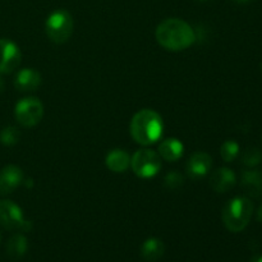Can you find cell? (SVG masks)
<instances>
[{
	"label": "cell",
	"mask_w": 262,
	"mask_h": 262,
	"mask_svg": "<svg viewBox=\"0 0 262 262\" xmlns=\"http://www.w3.org/2000/svg\"><path fill=\"white\" fill-rule=\"evenodd\" d=\"M4 86H5L4 81H3V78H2V77H0V94H2V92L4 91Z\"/></svg>",
	"instance_id": "cb8c5ba5"
},
{
	"label": "cell",
	"mask_w": 262,
	"mask_h": 262,
	"mask_svg": "<svg viewBox=\"0 0 262 262\" xmlns=\"http://www.w3.org/2000/svg\"><path fill=\"white\" fill-rule=\"evenodd\" d=\"M14 114L15 119L22 127H35L42 119L43 106L36 97H26L15 105Z\"/></svg>",
	"instance_id": "52a82bcc"
},
{
	"label": "cell",
	"mask_w": 262,
	"mask_h": 262,
	"mask_svg": "<svg viewBox=\"0 0 262 262\" xmlns=\"http://www.w3.org/2000/svg\"><path fill=\"white\" fill-rule=\"evenodd\" d=\"M253 214V204L247 197H234L225 204L222 219L225 228L232 233L246 229Z\"/></svg>",
	"instance_id": "3957f363"
},
{
	"label": "cell",
	"mask_w": 262,
	"mask_h": 262,
	"mask_svg": "<svg viewBox=\"0 0 262 262\" xmlns=\"http://www.w3.org/2000/svg\"><path fill=\"white\" fill-rule=\"evenodd\" d=\"M20 54L17 43L8 38H0V73L9 74L19 66Z\"/></svg>",
	"instance_id": "ba28073f"
},
{
	"label": "cell",
	"mask_w": 262,
	"mask_h": 262,
	"mask_svg": "<svg viewBox=\"0 0 262 262\" xmlns=\"http://www.w3.org/2000/svg\"><path fill=\"white\" fill-rule=\"evenodd\" d=\"M220 154H222L223 160L227 163H232L237 159L238 154H239V145L235 141L228 140L220 147Z\"/></svg>",
	"instance_id": "ac0fdd59"
},
{
	"label": "cell",
	"mask_w": 262,
	"mask_h": 262,
	"mask_svg": "<svg viewBox=\"0 0 262 262\" xmlns=\"http://www.w3.org/2000/svg\"><path fill=\"white\" fill-rule=\"evenodd\" d=\"M130 166L140 178H152L160 171L161 158L155 151L143 148L136 151L135 155L130 158Z\"/></svg>",
	"instance_id": "5b68a950"
},
{
	"label": "cell",
	"mask_w": 262,
	"mask_h": 262,
	"mask_svg": "<svg viewBox=\"0 0 262 262\" xmlns=\"http://www.w3.org/2000/svg\"><path fill=\"white\" fill-rule=\"evenodd\" d=\"M41 84V74L33 68L20 69L14 79V87L19 91H35Z\"/></svg>",
	"instance_id": "7c38bea8"
},
{
	"label": "cell",
	"mask_w": 262,
	"mask_h": 262,
	"mask_svg": "<svg viewBox=\"0 0 262 262\" xmlns=\"http://www.w3.org/2000/svg\"><path fill=\"white\" fill-rule=\"evenodd\" d=\"M250 262H262V255L255 256V257H253V258H251Z\"/></svg>",
	"instance_id": "7402d4cb"
},
{
	"label": "cell",
	"mask_w": 262,
	"mask_h": 262,
	"mask_svg": "<svg viewBox=\"0 0 262 262\" xmlns=\"http://www.w3.org/2000/svg\"><path fill=\"white\" fill-rule=\"evenodd\" d=\"M241 186L251 197L262 196V173L258 170H245L241 177Z\"/></svg>",
	"instance_id": "4fadbf2b"
},
{
	"label": "cell",
	"mask_w": 262,
	"mask_h": 262,
	"mask_svg": "<svg viewBox=\"0 0 262 262\" xmlns=\"http://www.w3.org/2000/svg\"><path fill=\"white\" fill-rule=\"evenodd\" d=\"M0 224L8 230L30 232L32 229V223L26 219L22 209L9 200L0 201Z\"/></svg>",
	"instance_id": "8992f818"
},
{
	"label": "cell",
	"mask_w": 262,
	"mask_h": 262,
	"mask_svg": "<svg viewBox=\"0 0 262 262\" xmlns=\"http://www.w3.org/2000/svg\"><path fill=\"white\" fill-rule=\"evenodd\" d=\"M164 252H165V246L158 238H148L141 246V256L145 261L155 262L160 260Z\"/></svg>",
	"instance_id": "2e32d148"
},
{
	"label": "cell",
	"mask_w": 262,
	"mask_h": 262,
	"mask_svg": "<svg viewBox=\"0 0 262 262\" xmlns=\"http://www.w3.org/2000/svg\"><path fill=\"white\" fill-rule=\"evenodd\" d=\"M212 168V159L209 154L194 152L187 163V174L192 179H201L210 173Z\"/></svg>",
	"instance_id": "9c48e42d"
},
{
	"label": "cell",
	"mask_w": 262,
	"mask_h": 262,
	"mask_svg": "<svg viewBox=\"0 0 262 262\" xmlns=\"http://www.w3.org/2000/svg\"><path fill=\"white\" fill-rule=\"evenodd\" d=\"M19 130H18V128L13 127V125H8V127H5L0 132V142H2V145L8 146V147L17 145L18 141H19Z\"/></svg>",
	"instance_id": "d6986e66"
},
{
	"label": "cell",
	"mask_w": 262,
	"mask_h": 262,
	"mask_svg": "<svg viewBox=\"0 0 262 262\" xmlns=\"http://www.w3.org/2000/svg\"><path fill=\"white\" fill-rule=\"evenodd\" d=\"M28 248L27 238L23 234H14L7 243V253L13 260H19L26 255Z\"/></svg>",
	"instance_id": "e0dca14e"
},
{
	"label": "cell",
	"mask_w": 262,
	"mask_h": 262,
	"mask_svg": "<svg viewBox=\"0 0 262 262\" xmlns=\"http://www.w3.org/2000/svg\"><path fill=\"white\" fill-rule=\"evenodd\" d=\"M105 164L114 173H124L130 166V156L127 151L114 148L106 155Z\"/></svg>",
	"instance_id": "9a60e30c"
},
{
	"label": "cell",
	"mask_w": 262,
	"mask_h": 262,
	"mask_svg": "<svg viewBox=\"0 0 262 262\" xmlns=\"http://www.w3.org/2000/svg\"><path fill=\"white\" fill-rule=\"evenodd\" d=\"M242 161L248 168H255V166L262 163V152L256 147L247 148L245 154H243Z\"/></svg>",
	"instance_id": "ffe728a7"
},
{
	"label": "cell",
	"mask_w": 262,
	"mask_h": 262,
	"mask_svg": "<svg viewBox=\"0 0 262 262\" xmlns=\"http://www.w3.org/2000/svg\"><path fill=\"white\" fill-rule=\"evenodd\" d=\"M23 183L22 169L15 165H8L0 170V196L12 193Z\"/></svg>",
	"instance_id": "30bf717a"
},
{
	"label": "cell",
	"mask_w": 262,
	"mask_h": 262,
	"mask_svg": "<svg viewBox=\"0 0 262 262\" xmlns=\"http://www.w3.org/2000/svg\"><path fill=\"white\" fill-rule=\"evenodd\" d=\"M233 2H235V3H239V4H245V3H248V2H251V0H233Z\"/></svg>",
	"instance_id": "d4e9b609"
},
{
	"label": "cell",
	"mask_w": 262,
	"mask_h": 262,
	"mask_svg": "<svg viewBox=\"0 0 262 262\" xmlns=\"http://www.w3.org/2000/svg\"><path fill=\"white\" fill-rule=\"evenodd\" d=\"M163 118L155 110H140L130 120V136L136 142L142 146H150L158 142L163 136Z\"/></svg>",
	"instance_id": "7a4b0ae2"
},
{
	"label": "cell",
	"mask_w": 262,
	"mask_h": 262,
	"mask_svg": "<svg viewBox=\"0 0 262 262\" xmlns=\"http://www.w3.org/2000/svg\"><path fill=\"white\" fill-rule=\"evenodd\" d=\"M183 176H182L181 173H178V171H171V173H169L168 176L164 178V184H165L166 188L169 189L179 188V187L183 186Z\"/></svg>",
	"instance_id": "44dd1931"
},
{
	"label": "cell",
	"mask_w": 262,
	"mask_h": 262,
	"mask_svg": "<svg viewBox=\"0 0 262 262\" xmlns=\"http://www.w3.org/2000/svg\"><path fill=\"white\" fill-rule=\"evenodd\" d=\"M183 152L184 146L178 138H166L159 145L160 158L166 161H170V163L179 160L183 156Z\"/></svg>",
	"instance_id": "5bb4252c"
},
{
	"label": "cell",
	"mask_w": 262,
	"mask_h": 262,
	"mask_svg": "<svg viewBox=\"0 0 262 262\" xmlns=\"http://www.w3.org/2000/svg\"><path fill=\"white\" fill-rule=\"evenodd\" d=\"M45 30L53 42H67L73 32V18L71 13L64 9H56L51 12L45 22Z\"/></svg>",
	"instance_id": "277c9868"
},
{
	"label": "cell",
	"mask_w": 262,
	"mask_h": 262,
	"mask_svg": "<svg viewBox=\"0 0 262 262\" xmlns=\"http://www.w3.org/2000/svg\"><path fill=\"white\" fill-rule=\"evenodd\" d=\"M156 40L163 48L170 51H182L194 42V31L179 18H168L156 28Z\"/></svg>",
	"instance_id": "6da1fadb"
},
{
	"label": "cell",
	"mask_w": 262,
	"mask_h": 262,
	"mask_svg": "<svg viewBox=\"0 0 262 262\" xmlns=\"http://www.w3.org/2000/svg\"><path fill=\"white\" fill-rule=\"evenodd\" d=\"M0 241H2V234H0Z\"/></svg>",
	"instance_id": "484cf974"
},
{
	"label": "cell",
	"mask_w": 262,
	"mask_h": 262,
	"mask_svg": "<svg viewBox=\"0 0 262 262\" xmlns=\"http://www.w3.org/2000/svg\"><path fill=\"white\" fill-rule=\"evenodd\" d=\"M257 220L260 223H262V205H261L260 209H258V211H257Z\"/></svg>",
	"instance_id": "603a6c76"
},
{
	"label": "cell",
	"mask_w": 262,
	"mask_h": 262,
	"mask_svg": "<svg viewBox=\"0 0 262 262\" xmlns=\"http://www.w3.org/2000/svg\"><path fill=\"white\" fill-rule=\"evenodd\" d=\"M237 177L229 168H220L214 171L210 178V186L217 193H225L235 186Z\"/></svg>",
	"instance_id": "8fae6325"
},
{
	"label": "cell",
	"mask_w": 262,
	"mask_h": 262,
	"mask_svg": "<svg viewBox=\"0 0 262 262\" xmlns=\"http://www.w3.org/2000/svg\"><path fill=\"white\" fill-rule=\"evenodd\" d=\"M202 2H205V0H202Z\"/></svg>",
	"instance_id": "4316f807"
}]
</instances>
